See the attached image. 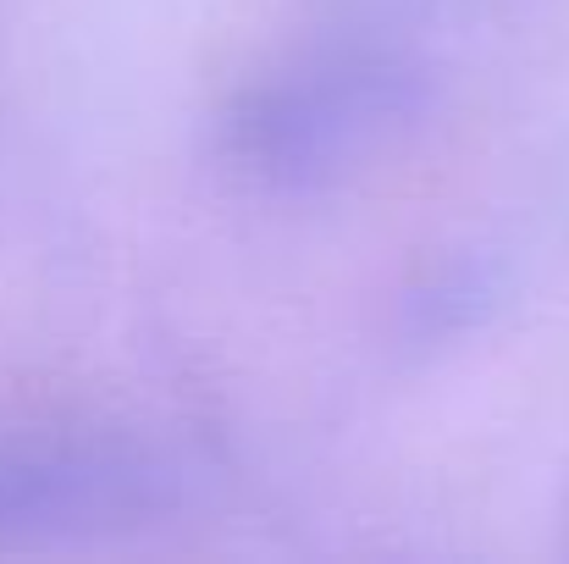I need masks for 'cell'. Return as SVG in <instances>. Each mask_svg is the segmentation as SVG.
<instances>
[{
    "mask_svg": "<svg viewBox=\"0 0 569 564\" xmlns=\"http://www.w3.org/2000/svg\"><path fill=\"white\" fill-rule=\"evenodd\" d=\"M420 100L426 78L403 50L327 44L249 78L216 117V156L266 194H310L371 156Z\"/></svg>",
    "mask_w": 569,
    "mask_h": 564,
    "instance_id": "cell-1",
    "label": "cell"
},
{
    "mask_svg": "<svg viewBox=\"0 0 569 564\" xmlns=\"http://www.w3.org/2000/svg\"><path fill=\"white\" fill-rule=\"evenodd\" d=\"M178 476L144 443L0 432V554L128 537L172 515Z\"/></svg>",
    "mask_w": 569,
    "mask_h": 564,
    "instance_id": "cell-2",
    "label": "cell"
},
{
    "mask_svg": "<svg viewBox=\"0 0 569 564\" xmlns=\"http://www.w3.org/2000/svg\"><path fill=\"white\" fill-rule=\"evenodd\" d=\"M498 283L487 266L476 260H459V266H442L420 294H409V310H403V327L415 344H431V338H459L470 321H481V310L492 305Z\"/></svg>",
    "mask_w": 569,
    "mask_h": 564,
    "instance_id": "cell-3",
    "label": "cell"
}]
</instances>
